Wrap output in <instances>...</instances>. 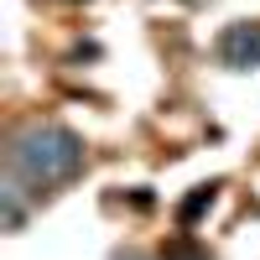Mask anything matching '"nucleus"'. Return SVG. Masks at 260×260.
<instances>
[{
  "label": "nucleus",
  "instance_id": "3",
  "mask_svg": "<svg viewBox=\"0 0 260 260\" xmlns=\"http://www.w3.org/2000/svg\"><path fill=\"white\" fill-rule=\"evenodd\" d=\"M26 198H31V192L6 177V187H0V229H6V234H21V229H26V219H31V213H26Z\"/></svg>",
  "mask_w": 260,
  "mask_h": 260
},
{
  "label": "nucleus",
  "instance_id": "1",
  "mask_svg": "<svg viewBox=\"0 0 260 260\" xmlns=\"http://www.w3.org/2000/svg\"><path fill=\"white\" fill-rule=\"evenodd\" d=\"M89 172V146L62 120H31L6 146V177L21 182L31 198H57Z\"/></svg>",
  "mask_w": 260,
  "mask_h": 260
},
{
  "label": "nucleus",
  "instance_id": "2",
  "mask_svg": "<svg viewBox=\"0 0 260 260\" xmlns=\"http://www.w3.org/2000/svg\"><path fill=\"white\" fill-rule=\"evenodd\" d=\"M213 57H219V68H229V73H260V16L219 26Z\"/></svg>",
  "mask_w": 260,
  "mask_h": 260
},
{
  "label": "nucleus",
  "instance_id": "5",
  "mask_svg": "<svg viewBox=\"0 0 260 260\" xmlns=\"http://www.w3.org/2000/svg\"><path fill=\"white\" fill-rule=\"evenodd\" d=\"M68 6H89V0H68Z\"/></svg>",
  "mask_w": 260,
  "mask_h": 260
},
{
  "label": "nucleus",
  "instance_id": "4",
  "mask_svg": "<svg viewBox=\"0 0 260 260\" xmlns=\"http://www.w3.org/2000/svg\"><path fill=\"white\" fill-rule=\"evenodd\" d=\"M219 187H224V182H198V187H192L187 198L177 203V224H187V229H192V224H198L213 203H219Z\"/></svg>",
  "mask_w": 260,
  "mask_h": 260
}]
</instances>
